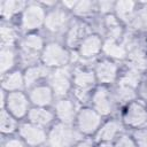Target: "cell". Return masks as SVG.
Masks as SVG:
<instances>
[{"label":"cell","mask_w":147,"mask_h":147,"mask_svg":"<svg viewBox=\"0 0 147 147\" xmlns=\"http://www.w3.org/2000/svg\"><path fill=\"white\" fill-rule=\"evenodd\" d=\"M79 139V134L65 124L54 126L49 134V145L52 147H70Z\"/></svg>","instance_id":"obj_1"},{"label":"cell","mask_w":147,"mask_h":147,"mask_svg":"<svg viewBox=\"0 0 147 147\" xmlns=\"http://www.w3.org/2000/svg\"><path fill=\"white\" fill-rule=\"evenodd\" d=\"M21 46H22L23 63L31 64L38 57V52L41 49V46H42V39L37 34H31L23 39Z\"/></svg>","instance_id":"obj_2"},{"label":"cell","mask_w":147,"mask_h":147,"mask_svg":"<svg viewBox=\"0 0 147 147\" xmlns=\"http://www.w3.org/2000/svg\"><path fill=\"white\" fill-rule=\"evenodd\" d=\"M69 55L64 48L57 44H49L42 53V60L47 65H62L68 62Z\"/></svg>","instance_id":"obj_3"},{"label":"cell","mask_w":147,"mask_h":147,"mask_svg":"<svg viewBox=\"0 0 147 147\" xmlns=\"http://www.w3.org/2000/svg\"><path fill=\"white\" fill-rule=\"evenodd\" d=\"M127 47L130 48L129 53V61L130 67L132 70L136 71H144L147 69V57L145 56L144 51L140 48L139 42L136 40H127L126 41Z\"/></svg>","instance_id":"obj_4"},{"label":"cell","mask_w":147,"mask_h":147,"mask_svg":"<svg viewBox=\"0 0 147 147\" xmlns=\"http://www.w3.org/2000/svg\"><path fill=\"white\" fill-rule=\"evenodd\" d=\"M44 18H45L44 9L39 5L32 3V5L28 6V8L25 9V11L23 14L22 25L25 30L36 29L41 25Z\"/></svg>","instance_id":"obj_5"},{"label":"cell","mask_w":147,"mask_h":147,"mask_svg":"<svg viewBox=\"0 0 147 147\" xmlns=\"http://www.w3.org/2000/svg\"><path fill=\"white\" fill-rule=\"evenodd\" d=\"M69 22V16L67 15L65 11L61 9H56L51 11L47 17L45 18V25L47 30H49L53 33H60L62 32Z\"/></svg>","instance_id":"obj_6"},{"label":"cell","mask_w":147,"mask_h":147,"mask_svg":"<svg viewBox=\"0 0 147 147\" xmlns=\"http://www.w3.org/2000/svg\"><path fill=\"white\" fill-rule=\"evenodd\" d=\"M69 70L67 68L63 69H57L54 71L51 76V84L52 87L57 96L64 95L70 86V79H69Z\"/></svg>","instance_id":"obj_7"},{"label":"cell","mask_w":147,"mask_h":147,"mask_svg":"<svg viewBox=\"0 0 147 147\" xmlns=\"http://www.w3.org/2000/svg\"><path fill=\"white\" fill-rule=\"evenodd\" d=\"M125 122L131 126L144 125L147 122V110H146V108L139 102L131 103L126 114H125Z\"/></svg>","instance_id":"obj_8"},{"label":"cell","mask_w":147,"mask_h":147,"mask_svg":"<svg viewBox=\"0 0 147 147\" xmlns=\"http://www.w3.org/2000/svg\"><path fill=\"white\" fill-rule=\"evenodd\" d=\"M100 124L99 115L91 109H83L78 116V125L84 133H92Z\"/></svg>","instance_id":"obj_9"},{"label":"cell","mask_w":147,"mask_h":147,"mask_svg":"<svg viewBox=\"0 0 147 147\" xmlns=\"http://www.w3.org/2000/svg\"><path fill=\"white\" fill-rule=\"evenodd\" d=\"M7 106L13 115L16 117H23L28 110V100L22 93L14 92L8 95Z\"/></svg>","instance_id":"obj_10"},{"label":"cell","mask_w":147,"mask_h":147,"mask_svg":"<svg viewBox=\"0 0 147 147\" xmlns=\"http://www.w3.org/2000/svg\"><path fill=\"white\" fill-rule=\"evenodd\" d=\"M20 132H21V136L24 138V140L29 145H32V146L39 145V144L44 142L46 139V134H45L44 130L38 126L31 125V124L22 125L20 129Z\"/></svg>","instance_id":"obj_11"},{"label":"cell","mask_w":147,"mask_h":147,"mask_svg":"<svg viewBox=\"0 0 147 147\" xmlns=\"http://www.w3.org/2000/svg\"><path fill=\"white\" fill-rule=\"evenodd\" d=\"M93 105L95 109L102 115H107L111 111V103L109 101L106 88L100 87L96 90V92L93 95Z\"/></svg>","instance_id":"obj_12"},{"label":"cell","mask_w":147,"mask_h":147,"mask_svg":"<svg viewBox=\"0 0 147 147\" xmlns=\"http://www.w3.org/2000/svg\"><path fill=\"white\" fill-rule=\"evenodd\" d=\"M116 71H117L116 65L108 61L100 62L96 65V76H98L99 80H101L103 83L113 82L116 77Z\"/></svg>","instance_id":"obj_13"},{"label":"cell","mask_w":147,"mask_h":147,"mask_svg":"<svg viewBox=\"0 0 147 147\" xmlns=\"http://www.w3.org/2000/svg\"><path fill=\"white\" fill-rule=\"evenodd\" d=\"M101 48V40L96 36H90L85 38L80 45V54L84 57H90L95 55Z\"/></svg>","instance_id":"obj_14"},{"label":"cell","mask_w":147,"mask_h":147,"mask_svg":"<svg viewBox=\"0 0 147 147\" xmlns=\"http://www.w3.org/2000/svg\"><path fill=\"white\" fill-rule=\"evenodd\" d=\"M31 101L38 106H46L52 101V93L47 86H38L30 92Z\"/></svg>","instance_id":"obj_15"},{"label":"cell","mask_w":147,"mask_h":147,"mask_svg":"<svg viewBox=\"0 0 147 147\" xmlns=\"http://www.w3.org/2000/svg\"><path fill=\"white\" fill-rule=\"evenodd\" d=\"M56 113L57 116L64 123H71L75 115V108L71 101L69 100H61L56 103Z\"/></svg>","instance_id":"obj_16"},{"label":"cell","mask_w":147,"mask_h":147,"mask_svg":"<svg viewBox=\"0 0 147 147\" xmlns=\"http://www.w3.org/2000/svg\"><path fill=\"white\" fill-rule=\"evenodd\" d=\"M88 32H90V29H88V26H87L86 24L80 23V22L75 23V24L71 26V29H70V31H69V33H68V45H69V46L76 45V44H77L84 36H86Z\"/></svg>","instance_id":"obj_17"},{"label":"cell","mask_w":147,"mask_h":147,"mask_svg":"<svg viewBox=\"0 0 147 147\" xmlns=\"http://www.w3.org/2000/svg\"><path fill=\"white\" fill-rule=\"evenodd\" d=\"M121 130H122V125L119 122L110 121L102 126V129L98 133L96 138H98V140H111Z\"/></svg>","instance_id":"obj_18"},{"label":"cell","mask_w":147,"mask_h":147,"mask_svg":"<svg viewBox=\"0 0 147 147\" xmlns=\"http://www.w3.org/2000/svg\"><path fill=\"white\" fill-rule=\"evenodd\" d=\"M29 117H30L31 122H33L38 125H46L53 119L52 113H49L48 110H45V109H39V108L32 109L29 114Z\"/></svg>","instance_id":"obj_19"},{"label":"cell","mask_w":147,"mask_h":147,"mask_svg":"<svg viewBox=\"0 0 147 147\" xmlns=\"http://www.w3.org/2000/svg\"><path fill=\"white\" fill-rule=\"evenodd\" d=\"M134 8V2L133 1H119L116 3V13L119 18L123 21L129 22L132 18V13Z\"/></svg>","instance_id":"obj_20"},{"label":"cell","mask_w":147,"mask_h":147,"mask_svg":"<svg viewBox=\"0 0 147 147\" xmlns=\"http://www.w3.org/2000/svg\"><path fill=\"white\" fill-rule=\"evenodd\" d=\"M103 51L107 55L115 57V59H124V56L126 55V51L123 46L117 45L114 40H107L103 45Z\"/></svg>","instance_id":"obj_21"},{"label":"cell","mask_w":147,"mask_h":147,"mask_svg":"<svg viewBox=\"0 0 147 147\" xmlns=\"http://www.w3.org/2000/svg\"><path fill=\"white\" fill-rule=\"evenodd\" d=\"M46 75H47V69L45 67H32V68H29L25 71V75H24L25 85L30 86L36 80L40 79L41 77H44Z\"/></svg>","instance_id":"obj_22"},{"label":"cell","mask_w":147,"mask_h":147,"mask_svg":"<svg viewBox=\"0 0 147 147\" xmlns=\"http://www.w3.org/2000/svg\"><path fill=\"white\" fill-rule=\"evenodd\" d=\"M75 83L78 87H80V90H86L90 86H92L94 83L93 74L88 71L77 70L75 74Z\"/></svg>","instance_id":"obj_23"},{"label":"cell","mask_w":147,"mask_h":147,"mask_svg":"<svg viewBox=\"0 0 147 147\" xmlns=\"http://www.w3.org/2000/svg\"><path fill=\"white\" fill-rule=\"evenodd\" d=\"M0 67H1V72H6L14 65L15 61V55L14 52L9 47H2L0 52Z\"/></svg>","instance_id":"obj_24"},{"label":"cell","mask_w":147,"mask_h":147,"mask_svg":"<svg viewBox=\"0 0 147 147\" xmlns=\"http://www.w3.org/2000/svg\"><path fill=\"white\" fill-rule=\"evenodd\" d=\"M3 87L6 90H20L23 86V79L18 71H15L10 75H8L2 83Z\"/></svg>","instance_id":"obj_25"},{"label":"cell","mask_w":147,"mask_h":147,"mask_svg":"<svg viewBox=\"0 0 147 147\" xmlns=\"http://www.w3.org/2000/svg\"><path fill=\"white\" fill-rule=\"evenodd\" d=\"M23 6H24V2H22V1H13V0L2 1L1 2V13H2V16L6 17V18H9L13 14H15L16 11H18Z\"/></svg>","instance_id":"obj_26"},{"label":"cell","mask_w":147,"mask_h":147,"mask_svg":"<svg viewBox=\"0 0 147 147\" xmlns=\"http://www.w3.org/2000/svg\"><path fill=\"white\" fill-rule=\"evenodd\" d=\"M132 24L134 28L147 31V6L141 8L132 18Z\"/></svg>","instance_id":"obj_27"},{"label":"cell","mask_w":147,"mask_h":147,"mask_svg":"<svg viewBox=\"0 0 147 147\" xmlns=\"http://www.w3.org/2000/svg\"><path fill=\"white\" fill-rule=\"evenodd\" d=\"M134 91L132 87H129V86H123V85H119V87L116 90L115 92V98L117 101L119 102H125V101H130L134 98Z\"/></svg>","instance_id":"obj_28"},{"label":"cell","mask_w":147,"mask_h":147,"mask_svg":"<svg viewBox=\"0 0 147 147\" xmlns=\"http://www.w3.org/2000/svg\"><path fill=\"white\" fill-rule=\"evenodd\" d=\"M140 80V76H139V72L136 71V70H130L127 71L122 78H121V85L123 86H129V87H136L138 85Z\"/></svg>","instance_id":"obj_29"},{"label":"cell","mask_w":147,"mask_h":147,"mask_svg":"<svg viewBox=\"0 0 147 147\" xmlns=\"http://www.w3.org/2000/svg\"><path fill=\"white\" fill-rule=\"evenodd\" d=\"M0 123H1V131L3 133H10L14 131L16 123L15 121L9 116V114H7L5 110L1 111V117H0Z\"/></svg>","instance_id":"obj_30"},{"label":"cell","mask_w":147,"mask_h":147,"mask_svg":"<svg viewBox=\"0 0 147 147\" xmlns=\"http://www.w3.org/2000/svg\"><path fill=\"white\" fill-rule=\"evenodd\" d=\"M106 26L108 29V32H109V36H110L111 40L119 37L121 28H119V25H118V23H117V21L114 16H108L106 18Z\"/></svg>","instance_id":"obj_31"},{"label":"cell","mask_w":147,"mask_h":147,"mask_svg":"<svg viewBox=\"0 0 147 147\" xmlns=\"http://www.w3.org/2000/svg\"><path fill=\"white\" fill-rule=\"evenodd\" d=\"M16 34L14 32V30L9 26L2 25L1 26V42H2V47H9V45L13 44L14 39H15Z\"/></svg>","instance_id":"obj_32"},{"label":"cell","mask_w":147,"mask_h":147,"mask_svg":"<svg viewBox=\"0 0 147 147\" xmlns=\"http://www.w3.org/2000/svg\"><path fill=\"white\" fill-rule=\"evenodd\" d=\"M93 8H94V3L92 1H80L77 2L74 9L77 15H87L93 10Z\"/></svg>","instance_id":"obj_33"},{"label":"cell","mask_w":147,"mask_h":147,"mask_svg":"<svg viewBox=\"0 0 147 147\" xmlns=\"http://www.w3.org/2000/svg\"><path fill=\"white\" fill-rule=\"evenodd\" d=\"M134 136L140 147H147V130H139L134 133Z\"/></svg>","instance_id":"obj_34"},{"label":"cell","mask_w":147,"mask_h":147,"mask_svg":"<svg viewBox=\"0 0 147 147\" xmlns=\"http://www.w3.org/2000/svg\"><path fill=\"white\" fill-rule=\"evenodd\" d=\"M116 147H136L134 146V142L132 141V139L127 136H123L118 139L117 144H116Z\"/></svg>","instance_id":"obj_35"},{"label":"cell","mask_w":147,"mask_h":147,"mask_svg":"<svg viewBox=\"0 0 147 147\" xmlns=\"http://www.w3.org/2000/svg\"><path fill=\"white\" fill-rule=\"evenodd\" d=\"M113 2L111 1H101L99 2V9L101 11H109L113 8Z\"/></svg>","instance_id":"obj_36"},{"label":"cell","mask_w":147,"mask_h":147,"mask_svg":"<svg viewBox=\"0 0 147 147\" xmlns=\"http://www.w3.org/2000/svg\"><path fill=\"white\" fill-rule=\"evenodd\" d=\"M5 147H24V146H23V144L20 140H17V139H10V140H8L6 142Z\"/></svg>","instance_id":"obj_37"},{"label":"cell","mask_w":147,"mask_h":147,"mask_svg":"<svg viewBox=\"0 0 147 147\" xmlns=\"http://www.w3.org/2000/svg\"><path fill=\"white\" fill-rule=\"evenodd\" d=\"M63 5L65 7H68V8H75L76 5H77V2L76 1H63Z\"/></svg>","instance_id":"obj_38"},{"label":"cell","mask_w":147,"mask_h":147,"mask_svg":"<svg viewBox=\"0 0 147 147\" xmlns=\"http://www.w3.org/2000/svg\"><path fill=\"white\" fill-rule=\"evenodd\" d=\"M76 147H92V146H91L90 141H83V142L78 144V145H77Z\"/></svg>","instance_id":"obj_39"},{"label":"cell","mask_w":147,"mask_h":147,"mask_svg":"<svg viewBox=\"0 0 147 147\" xmlns=\"http://www.w3.org/2000/svg\"><path fill=\"white\" fill-rule=\"evenodd\" d=\"M100 147H111V146H110L109 144H102V145H101Z\"/></svg>","instance_id":"obj_40"}]
</instances>
